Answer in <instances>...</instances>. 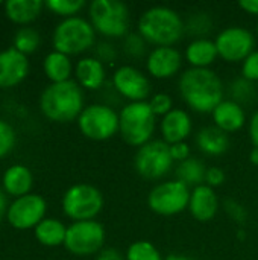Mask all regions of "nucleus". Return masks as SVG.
I'll use <instances>...</instances> for the list:
<instances>
[{"mask_svg":"<svg viewBox=\"0 0 258 260\" xmlns=\"http://www.w3.org/2000/svg\"><path fill=\"white\" fill-rule=\"evenodd\" d=\"M105 229L97 221H79L67 227L64 247L75 256H90L102 250Z\"/></svg>","mask_w":258,"mask_h":260,"instance_id":"nucleus-11","label":"nucleus"},{"mask_svg":"<svg viewBox=\"0 0 258 260\" xmlns=\"http://www.w3.org/2000/svg\"><path fill=\"white\" fill-rule=\"evenodd\" d=\"M164 260H193L192 257H189V256H184V254H170V256H167Z\"/></svg>","mask_w":258,"mask_h":260,"instance_id":"nucleus-45","label":"nucleus"},{"mask_svg":"<svg viewBox=\"0 0 258 260\" xmlns=\"http://www.w3.org/2000/svg\"><path fill=\"white\" fill-rule=\"evenodd\" d=\"M53 47L64 55H79L96 41V30L93 24L82 17L64 18L53 30Z\"/></svg>","mask_w":258,"mask_h":260,"instance_id":"nucleus-5","label":"nucleus"},{"mask_svg":"<svg viewBox=\"0 0 258 260\" xmlns=\"http://www.w3.org/2000/svg\"><path fill=\"white\" fill-rule=\"evenodd\" d=\"M15 145V133L12 126L0 119V160L6 157Z\"/></svg>","mask_w":258,"mask_h":260,"instance_id":"nucleus-34","label":"nucleus"},{"mask_svg":"<svg viewBox=\"0 0 258 260\" xmlns=\"http://www.w3.org/2000/svg\"><path fill=\"white\" fill-rule=\"evenodd\" d=\"M40 46V34L32 27H21L15 32L14 37V49H17L23 55L33 53Z\"/></svg>","mask_w":258,"mask_h":260,"instance_id":"nucleus-28","label":"nucleus"},{"mask_svg":"<svg viewBox=\"0 0 258 260\" xmlns=\"http://www.w3.org/2000/svg\"><path fill=\"white\" fill-rule=\"evenodd\" d=\"M8 201H6V193H5V190H2L0 189V222H2V219L5 218V215L8 213Z\"/></svg>","mask_w":258,"mask_h":260,"instance_id":"nucleus-44","label":"nucleus"},{"mask_svg":"<svg viewBox=\"0 0 258 260\" xmlns=\"http://www.w3.org/2000/svg\"><path fill=\"white\" fill-rule=\"evenodd\" d=\"M257 35H258V23H257Z\"/></svg>","mask_w":258,"mask_h":260,"instance_id":"nucleus-47","label":"nucleus"},{"mask_svg":"<svg viewBox=\"0 0 258 260\" xmlns=\"http://www.w3.org/2000/svg\"><path fill=\"white\" fill-rule=\"evenodd\" d=\"M257 98H258V96H257Z\"/></svg>","mask_w":258,"mask_h":260,"instance_id":"nucleus-48","label":"nucleus"},{"mask_svg":"<svg viewBox=\"0 0 258 260\" xmlns=\"http://www.w3.org/2000/svg\"><path fill=\"white\" fill-rule=\"evenodd\" d=\"M214 43L222 59L228 62H239L245 61L254 52L255 38L251 30L240 26H231L224 29L216 37Z\"/></svg>","mask_w":258,"mask_h":260,"instance_id":"nucleus-12","label":"nucleus"},{"mask_svg":"<svg viewBox=\"0 0 258 260\" xmlns=\"http://www.w3.org/2000/svg\"><path fill=\"white\" fill-rule=\"evenodd\" d=\"M148 102H149L152 111L155 113V116H163L164 117L167 113H170L173 110V99L167 93H157Z\"/></svg>","mask_w":258,"mask_h":260,"instance_id":"nucleus-35","label":"nucleus"},{"mask_svg":"<svg viewBox=\"0 0 258 260\" xmlns=\"http://www.w3.org/2000/svg\"><path fill=\"white\" fill-rule=\"evenodd\" d=\"M224 207H225L227 213H228L234 221H237V222H240V224L246 221V212H245L243 206H240L239 203H236V201H233V200H227L225 204H224Z\"/></svg>","mask_w":258,"mask_h":260,"instance_id":"nucleus-38","label":"nucleus"},{"mask_svg":"<svg viewBox=\"0 0 258 260\" xmlns=\"http://www.w3.org/2000/svg\"><path fill=\"white\" fill-rule=\"evenodd\" d=\"M249 158H251V161H252L254 165H258V148H254V149L251 151Z\"/></svg>","mask_w":258,"mask_h":260,"instance_id":"nucleus-46","label":"nucleus"},{"mask_svg":"<svg viewBox=\"0 0 258 260\" xmlns=\"http://www.w3.org/2000/svg\"><path fill=\"white\" fill-rule=\"evenodd\" d=\"M47 204L43 197L29 193L20 198H15V201L8 209V222L17 229V230H29L35 229L46 215Z\"/></svg>","mask_w":258,"mask_h":260,"instance_id":"nucleus-13","label":"nucleus"},{"mask_svg":"<svg viewBox=\"0 0 258 260\" xmlns=\"http://www.w3.org/2000/svg\"><path fill=\"white\" fill-rule=\"evenodd\" d=\"M67 235V227L53 218H44L35 227V238L44 247H59L64 245Z\"/></svg>","mask_w":258,"mask_h":260,"instance_id":"nucleus-25","label":"nucleus"},{"mask_svg":"<svg viewBox=\"0 0 258 260\" xmlns=\"http://www.w3.org/2000/svg\"><path fill=\"white\" fill-rule=\"evenodd\" d=\"M173 165L170 145L164 140H151L138 148L134 157V168L138 175L146 180H158L164 177Z\"/></svg>","mask_w":258,"mask_h":260,"instance_id":"nucleus-10","label":"nucleus"},{"mask_svg":"<svg viewBox=\"0 0 258 260\" xmlns=\"http://www.w3.org/2000/svg\"><path fill=\"white\" fill-rule=\"evenodd\" d=\"M242 75L245 79L255 82L258 81V50H254L242 64Z\"/></svg>","mask_w":258,"mask_h":260,"instance_id":"nucleus-36","label":"nucleus"},{"mask_svg":"<svg viewBox=\"0 0 258 260\" xmlns=\"http://www.w3.org/2000/svg\"><path fill=\"white\" fill-rule=\"evenodd\" d=\"M43 67H44L46 76L52 81V84L70 81L73 66H71V61H70L68 55H64L61 52L53 50L44 58Z\"/></svg>","mask_w":258,"mask_h":260,"instance_id":"nucleus-26","label":"nucleus"},{"mask_svg":"<svg viewBox=\"0 0 258 260\" xmlns=\"http://www.w3.org/2000/svg\"><path fill=\"white\" fill-rule=\"evenodd\" d=\"M44 5L53 14L70 18V17H76V14L85 6V2L84 0H47Z\"/></svg>","mask_w":258,"mask_h":260,"instance_id":"nucleus-31","label":"nucleus"},{"mask_svg":"<svg viewBox=\"0 0 258 260\" xmlns=\"http://www.w3.org/2000/svg\"><path fill=\"white\" fill-rule=\"evenodd\" d=\"M198 148L207 155H222L230 148V139L225 131L213 126H204L196 134Z\"/></svg>","mask_w":258,"mask_h":260,"instance_id":"nucleus-23","label":"nucleus"},{"mask_svg":"<svg viewBox=\"0 0 258 260\" xmlns=\"http://www.w3.org/2000/svg\"><path fill=\"white\" fill-rule=\"evenodd\" d=\"M123 50L131 58H141L146 53V40L138 32H131L123 40Z\"/></svg>","mask_w":258,"mask_h":260,"instance_id":"nucleus-33","label":"nucleus"},{"mask_svg":"<svg viewBox=\"0 0 258 260\" xmlns=\"http://www.w3.org/2000/svg\"><path fill=\"white\" fill-rule=\"evenodd\" d=\"M2 183H3L5 193L20 198L30 193L33 184V175L29 168L23 165H14L8 168V171L3 174Z\"/></svg>","mask_w":258,"mask_h":260,"instance_id":"nucleus-21","label":"nucleus"},{"mask_svg":"<svg viewBox=\"0 0 258 260\" xmlns=\"http://www.w3.org/2000/svg\"><path fill=\"white\" fill-rule=\"evenodd\" d=\"M179 93L196 113H213L224 101V84L210 69H187L179 78Z\"/></svg>","mask_w":258,"mask_h":260,"instance_id":"nucleus-1","label":"nucleus"},{"mask_svg":"<svg viewBox=\"0 0 258 260\" xmlns=\"http://www.w3.org/2000/svg\"><path fill=\"white\" fill-rule=\"evenodd\" d=\"M103 207L100 190L91 184L79 183L71 186L62 197V210L65 216L79 221H93Z\"/></svg>","mask_w":258,"mask_h":260,"instance_id":"nucleus-7","label":"nucleus"},{"mask_svg":"<svg viewBox=\"0 0 258 260\" xmlns=\"http://www.w3.org/2000/svg\"><path fill=\"white\" fill-rule=\"evenodd\" d=\"M90 23L94 30L105 37H126L131 14L129 8L119 0H94L90 5Z\"/></svg>","mask_w":258,"mask_h":260,"instance_id":"nucleus-6","label":"nucleus"},{"mask_svg":"<svg viewBox=\"0 0 258 260\" xmlns=\"http://www.w3.org/2000/svg\"><path fill=\"white\" fill-rule=\"evenodd\" d=\"M217 56L216 43L208 38H195L186 49V59L195 69H208Z\"/></svg>","mask_w":258,"mask_h":260,"instance_id":"nucleus-22","label":"nucleus"},{"mask_svg":"<svg viewBox=\"0 0 258 260\" xmlns=\"http://www.w3.org/2000/svg\"><path fill=\"white\" fill-rule=\"evenodd\" d=\"M96 260H126V257H123V254L114 248H106V250L99 253Z\"/></svg>","mask_w":258,"mask_h":260,"instance_id":"nucleus-42","label":"nucleus"},{"mask_svg":"<svg viewBox=\"0 0 258 260\" xmlns=\"http://www.w3.org/2000/svg\"><path fill=\"white\" fill-rule=\"evenodd\" d=\"M119 122L122 139L128 145L140 148L151 142L157 126V116L148 101L129 102L119 113Z\"/></svg>","mask_w":258,"mask_h":260,"instance_id":"nucleus-4","label":"nucleus"},{"mask_svg":"<svg viewBox=\"0 0 258 260\" xmlns=\"http://www.w3.org/2000/svg\"><path fill=\"white\" fill-rule=\"evenodd\" d=\"M181 64H182L181 53L172 46H164V47H155L148 55L146 69L151 76L157 79H167L179 72Z\"/></svg>","mask_w":258,"mask_h":260,"instance_id":"nucleus-15","label":"nucleus"},{"mask_svg":"<svg viewBox=\"0 0 258 260\" xmlns=\"http://www.w3.org/2000/svg\"><path fill=\"white\" fill-rule=\"evenodd\" d=\"M249 137L254 145V148H258V110L252 114L249 122Z\"/></svg>","mask_w":258,"mask_h":260,"instance_id":"nucleus-41","label":"nucleus"},{"mask_svg":"<svg viewBox=\"0 0 258 260\" xmlns=\"http://www.w3.org/2000/svg\"><path fill=\"white\" fill-rule=\"evenodd\" d=\"M6 17L17 24L32 23L44 6L41 0H8L3 3Z\"/></svg>","mask_w":258,"mask_h":260,"instance_id":"nucleus-24","label":"nucleus"},{"mask_svg":"<svg viewBox=\"0 0 258 260\" xmlns=\"http://www.w3.org/2000/svg\"><path fill=\"white\" fill-rule=\"evenodd\" d=\"M205 175H207V168L205 165L198 160V158H187L181 161L176 168V180L182 181L187 186H201L205 183Z\"/></svg>","mask_w":258,"mask_h":260,"instance_id":"nucleus-27","label":"nucleus"},{"mask_svg":"<svg viewBox=\"0 0 258 260\" xmlns=\"http://www.w3.org/2000/svg\"><path fill=\"white\" fill-rule=\"evenodd\" d=\"M100 62H111L117 58V50L111 43L102 41L96 46V56Z\"/></svg>","mask_w":258,"mask_h":260,"instance_id":"nucleus-37","label":"nucleus"},{"mask_svg":"<svg viewBox=\"0 0 258 260\" xmlns=\"http://www.w3.org/2000/svg\"><path fill=\"white\" fill-rule=\"evenodd\" d=\"M239 6L251 15H258V0H240Z\"/></svg>","mask_w":258,"mask_h":260,"instance_id":"nucleus-43","label":"nucleus"},{"mask_svg":"<svg viewBox=\"0 0 258 260\" xmlns=\"http://www.w3.org/2000/svg\"><path fill=\"white\" fill-rule=\"evenodd\" d=\"M113 87L119 96L131 102H144L151 94L149 78L134 66H122L113 75Z\"/></svg>","mask_w":258,"mask_h":260,"instance_id":"nucleus-14","label":"nucleus"},{"mask_svg":"<svg viewBox=\"0 0 258 260\" xmlns=\"http://www.w3.org/2000/svg\"><path fill=\"white\" fill-rule=\"evenodd\" d=\"M211 27H213V21H211L210 15L201 14V12L193 14L186 23V30L199 38H204V35L208 34L211 30Z\"/></svg>","mask_w":258,"mask_h":260,"instance_id":"nucleus-32","label":"nucleus"},{"mask_svg":"<svg viewBox=\"0 0 258 260\" xmlns=\"http://www.w3.org/2000/svg\"><path fill=\"white\" fill-rule=\"evenodd\" d=\"M170 155H172L173 161H179L181 163V161L190 158V146L186 142L170 145Z\"/></svg>","mask_w":258,"mask_h":260,"instance_id":"nucleus-40","label":"nucleus"},{"mask_svg":"<svg viewBox=\"0 0 258 260\" xmlns=\"http://www.w3.org/2000/svg\"><path fill=\"white\" fill-rule=\"evenodd\" d=\"M29 72L27 56L11 47L0 52V88L18 85Z\"/></svg>","mask_w":258,"mask_h":260,"instance_id":"nucleus-16","label":"nucleus"},{"mask_svg":"<svg viewBox=\"0 0 258 260\" xmlns=\"http://www.w3.org/2000/svg\"><path fill=\"white\" fill-rule=\"evenodd\" d=\"M192 117L187 111L181 108H173L167 113L160 123V129L163 134V140L167 145H175L184 142L192 134Z\"/></svg>","mask_w":258,"mask_h":260,"instance_id":"nucleus-17","label":"nucleus"},{"mask_svg":"<svg viewBox=\"0 0 258 260\" xmlns=\"http://www.w3.org/2000/svg\"><path fill=\"white\" fill-rule=\"evenodd\" d=\"M211 114H213L214 125L220 128L222 131H225L227 134L239 131L245 125V120H246L243 107L231 99L222 101Z\"/></svg>","mask_w":258,"mask_h":260,"instance_id":"nucleus-19","label":"nucleus"},{"mask_svg":"<svg viewBox=\"0 0 258 260\" xmlns=\"http://www.w3.org/2000/svg\"><path fill=\"white\" fill-rule=\"evenodd\" d=\"M78 84L87 90H99L106 78L105 66L94 56H87L78 61L75 67Z\"/></svg>","mask_w":258,"mask_h":260,"instance_id":"nucleus-20","label":"nucleus"},{"mask_svg":"<svg viewBox=\"0 0 258 260\" xmlns=\"http://www.w3.org/2000/svg\"><path fill=\"white\" fill-rule=\"evenodd\" d=\"M186 32V23L179 14L169 6H152L146 9L138 20V34L146 43L157 47L172 46L181 40Z\"/></svg>","mask_w":258,"mask_h":260,"instance_id":"nucleus-3","label":"nucleus"},{"mask_svg":"<svg viewBox=\"0 0 258 260\" xmlns=\"http://www.w3.org/2000/svg\"><path fill=\"white\" fill-rule=\"evenodd\" d=\"M126 260H163L160 250L149 241H137L129 245Z\"/></svg>","mask_w":258,"mask_h":260,"instance_id":"nucleus-30","label":"nucleus"},{"mask_svg":"<svg viewBox=\"0 0 258 260\" xmlns=\"http://www.w3.org/2000/svg\"><path fill=\"white\" fill-rule=\"evenodd\" d=\"M41 113L53 122L67 123L78 119L84 107V93L76 81L50 84L40 98Z\"/></svg>","mask_w":258,"mask_h":260,"instance_id":"nucleus-2","label":"nucleus"},{"mask_svg":"<svg viewBox=\"0 0 258 260\" xmlns=\"http://www.w3.org/2000/svg\"><path fill=\"white\" fill-rule=\"evenodd\" d=\"M189 210L192 216L199 222L211 221L219 210V198L214 189L207 184L195 187L190 193Z\"/></svg>","mask_w":258,"mask_h":260,"instance_id":"nucleus-18","label":"nucleus"},{"mask_svg":"<svg viewBox=\"0 0 258 260\" xmlns=\"http://www.w3.org/2000/svg\"><path fill=\"white\" fill-rule=\"evenodd\" d=\"M78 126L81 133L96 142L108 140L119 133V114L105 104H93L82 110L78 117Z\"/></svg>","mask_w":258,"mask_h":260,"instance_id":"nucleus-8","label":"nucleus"},{"mask_svg":"<svg viewBox=\"0 0 258 260\" xmlns=\"http://www.w3.org/2000/svg\"><path fill=\"white\" fill-rule=\"evenodd\" d=\"M225 181V172L217 168V166H213V168H208L207 169V175H205V183L207 186L210 187H217V186H222Z\"/></svg>","mask_w":258,"mask_h":260,"instance_id":"nucleus-39","label":"nucleus"},{"mask_svg":"<svg viewBox=\"0 0 258 260\" xmlns=\"http://www.w3.org/2000/svg\"><path fill=\"white\" fill-rule=\"evenodd\" d=\"M230 96H231V101L242 105V104H249L254 98H257L258 93L254 87V82L242 76V78L234 79L230 84Z\"/></svg>","mask_w":258,"mask_h":260,"instance_id":"nucleus-29","label":"nucleus"},{"mask_svg":"<svg viewBox=\"0 0 258 260\" xmlns=\"http://www.w3.org/2000/svg\"><path fill=\"white\" fill-rule=\"evenodd\" d=\"M190 189L179 180L157 184L148 195V206L161 216H173L189 207Z\"/></svg>","mask_w":258,"mask_h":260,"instance_id":"nucleus-9","label":"nucleus"}]
</instances>
